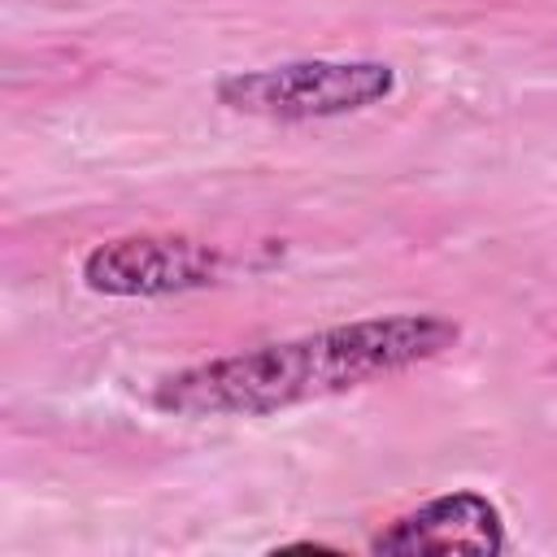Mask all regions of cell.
I'll return each mask as SVG.
<instances>
[{
  "mask_svg": "<svg viewBox=\"0 0 557 557\" xmlns=\"http://www.w3.org/2000/svg\"><path fill=\"white\" fill-rule=\"evenodd\" d=\"M222 274H226V252L183 235L113 239L91 248L83 261V283L104 296H170L218 283Z\"/></svg>",
  "mask_w": 557,
  "mask_h": 557,
  "instance_id": "cell-3",
  "label": "cell"
},
{
  "mask_svg": "<svg viewBox=\"0 0 557 557\" xmlns=\"http://www.w3.org/2000/svg\"><path fill=\"white\" fill-rule=\"evenodd\" d=\"M500 548H505V513L483 492L431 496L370 540V553H387V557H426V553L492 557Z\"/></svg>",
  "mask_w": 557,
  "mask_h": 557,
  "instance_id": "cell-4",
  "label": "cell"
},
{
  "mask_svg": "<svg viewBox=\"0 0 557 557\" xmlns=\"http://www.w3.org/2000/svg\"><path fill=\"white\" fill-rule=\"evenodd\" d=\"M457 339L461 326L440 313L361 318L174 370L152 387V405L174 418H261L413 370Z\"/></svg>",
  "mask_w": 557,
  "mask_h": 557,
  "instance_id": "cell-1",
  "label": "cell"
},
{
  "mask_svg": "<svg viewBox=\"0 0 557 557\" xmlns=\"http://www.w3.org/2000/svg\"><path fill=\"white\" fill-rule=\"evenodd\" d=\"M396 91V70L387 61H283L261 70H231L218 78L213 96L231 113L270 122H313L344 117L383 104Z\"/></svg>",
  "mask_w": 557,
  "mask_h": 557,
  "instance_id": "cell-2",
  "label": "cell"
}]
</instances>
